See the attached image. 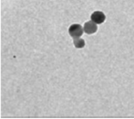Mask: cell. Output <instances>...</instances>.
<instances>
[{
  "label": "cell",
  "instance_id": "6da1fadb",
  "mask_svg": "<svg viewBox=\"0 0 134 119\" xmlns=\"http://www.w3.org/2000/svg\"><path fill=\"white\" fill-rule=\"evenodd\" d=\"M69 32L70 35L73 38H80V36H81L83 34V30L81 25L78 24H74L69 27Z\"/></svg>",
  "mask_w": 134,
  "mask_h": 119
},
{
  "label": "cell",
  "instance_id": "7a4b0ae2",
  "mask_svg": "<svg viewBox=\"0 0 134 119\" xmlns=\"http://www.w3.org/2000/svg\"><path fill=\"white\" fill-rule=\"evenodd\" d=\"M91 20L97 24H101L105 20V15L102 12L96 11L91 15Z\"/></svg>",
  "mask_w": 134,
  "mask_h": 119
},
{
  "label": "cell",
  "instance_id": "3957f363",
  "mask_svg": "<svg viewBox=\"0 0 134 119\" xmlns=\"http://www.w3.org/2000/svg\"><path fill=\"white\" fill-rule=\"evenodd\" d=\"M83 30L88 34H92L95 33L97 30V23L93 22L92 21H88L84 24Z\"/></svg>",
  "mask_w": 134,
  "mask_h": 119
},
{
  "label": "cell",
  "instance_id": "277c9868",
  "mask_svg": "<svg viewBox=\"0 0 134 119\" xmlns=\"http://www.w3.org/2000/svg\"><path fill=\"white\" fill-rule=\"evenodd\" d=\"M73 43L76 48H83L85 46V41L80 38H73Z\"/></svg>",
  "mask_w": 134,
  "mask_h": 119
}]
</instances>
